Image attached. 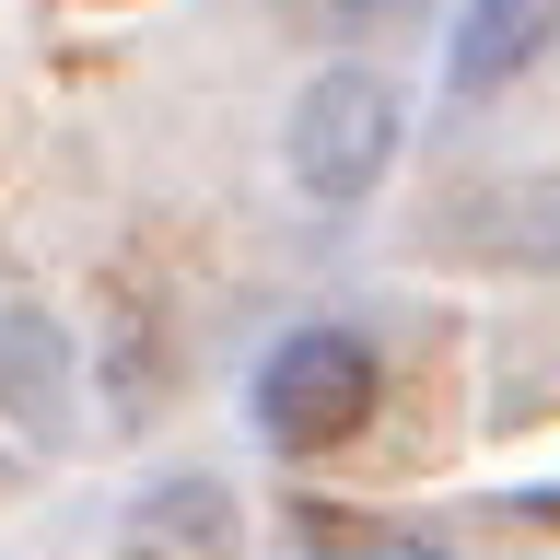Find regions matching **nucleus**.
<instances>
[{
	"label": "nucleus",
	"mask_w": 560,
	"mask_h": 560,
	"mask_svg": "<svg viewBox=\"0 0 560 560\" xmlns=\"http://www.w3.org/2000/svg\"><path fill=\"white\" fill-rule=\"evenodd\" d=\"M385 374H374V350L350 339V327H292V339L257 362V420H269L292 455L315 444H350L362 420H374Z\"/></svg>",
	"instance_id": "nucleus-1"
},
{
	"label": "nucleus",
	"mask_w": 560,
	"mask_h": 560,
	"mask_svg": "<svg viewBox=\"0 0 560 560\" xmlns=\"http://www.w3.org/2000/svg\"><path fill=\"white\" fill-rule=\"evenodd\" d=\"M385 164H397V94H385L374 70H315L304 105H292V187L339 210Z\"/></svg>",
	"instance_id": "nucleus-2"
},
{
	"label": "nucleus",
	"mask_w": 560,
	"mask_h": 560,
	"mask_svg": "<svg viewBox=\"0 0 560 560\" xmlns=\"http://www.w3.org/2000/svg\"><path fill=\"white\" fill-rule=\"evenodd\" d=\"M560 47V0H467V24H455V94H490V82H514Z\"/></svg>",
	"instance_id": "nucleus-3"
},
{
	"label": "nucleus",
	"mask_w": 560,
	"mask_h": 560,
	"mask_svg": "<svg viewBox=\"0 0 560 560\" xmlns=\"http://www.w3.org/2000/svg\"><path fill=\"white\" fill-rule=\"evenodd\" d=\"M339 24H374V12H409V0H327Z\"/></svg>",
	"instance_id": "nucleus-4"
}]
</instances>
